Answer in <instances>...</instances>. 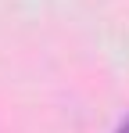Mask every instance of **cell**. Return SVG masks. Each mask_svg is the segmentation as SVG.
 Masks as SVG:
<instances>
[{
	"mask_svg": "<svg viewBox=\"0 0 129 133\" xmlns=\"http://www.w3.org/2000/svg\"><path fill=\"white\" fill-rule=\"evenodd\" d=\"M118 133H129V122H126V126H122V130H118Z\"/></svg>",
	"mask_w": 129,
	"mask_h": 133,
	"instance_id": "obj_1",
	"label": "cell"
}]
</instances>
